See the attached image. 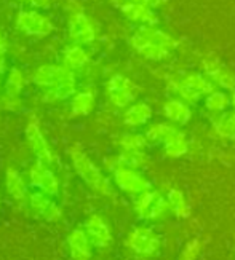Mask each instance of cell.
Returning <instances> with one entry per match:
<instances>
[{"label": "cell", "instance_id": "cell-7", "mask_svg": "<svg viewBox=\"0 0 235 260\" xmlns=\"http://www.w3.org/2000/svg\"><path fill=\"white\" fill-rule=\"evenodd\" d=\"M16 27L32 37H45L53 32V22L39 11H19L16 16Z\"/></svg>", "mask_w": 235, "mask_h": 260}, {"label": "cell", "instance_id": "cell-27", "mask_svg": "<svg viewBox=\"0 0 235 260\" xmlns=\"http://www.w3.org/2000/svg\"><path fill=\"white\" fill-rule=\"evenodd\" d=\"M5 184H7V190L8 193L18 201H24L26 195H27V188L24 180H22L21 174L13 168L7 169V176H5Z\"/></svg>", "mask_w": 235, "mask_h": 260}, {"label": "cell", "instance_id": "cell-36", "mask_svg": "<svg viewBox=\"0 0 235 260\" xmlns=\"http://www.w3.org/2000/svg\"><path fill=\"white\" fill-rule=\"evenodd\" d=\"M5 51H7V42H5L2 34H0V56H4Z\"/></svg>", "mask_w": 235, "mask_h": 260}, {"label": "cell", "instance_id": "cell-37", "mask_svg": "<svg viewBox=\"0 0 235 260\" xmlns=\"http://www.w3.org/2000/svg\"><path fill=\"white\" fill-rule=\"evenodd\" d=\"M5 72V59H4V56H0V77L4 75Z\"/></svg>", "mask_w": 235, "mask_h": 260}, {"label": "cell", "instance_id": "cell-29", "mask_svg": "<svg viewBox=\"0 0 235 260\" xmlns=\"http://www.w3.org/2000/svg\"><path fill=\"white\" fill-rule=\"evenodd\" d=\"M95 109V94L92 91L77 93L71 104V117H85Z\"/></svg>", "mask_w": 235, "mask_h": 260}, {"label": "cell", "instance_id": "cell-9", "mask_svg": "<svg viewBox=\"0 0 235 260\" xmlns=\"http://www.w3.org/2000/svg\"><path fill=\"white\" fill-rule=\"evenodd\" d=\"M69 37L77 45H90L96 39V29L83 11H74L69 18Z\"/></svg>", "mask_w": 235, "mask_h": 260}, {"label": "cell", "instance_id": "cell-38", "mask_svg": "<svg viewBox=\"0 0 235 260\" xmlns=\"http://www.w3.org/2000/svg\"><path fill=\"white\" fill-rule=\"evenodd\" d=\"M230 106H232V109L235 110V91L230 93Z\"/></svg>", "mask_w": 235, "mask_h": 260}, {"label": "cell", "instance_id": "cell-34", "mask_svg": "<svg viewBox=\"0 0 235 260\" xmlns=\"http://www.w3.org/2000/svg\"><path fill=\"white\" fill-rule=\"evenodd\" d=\"M19 2L29 4L34 8H48L50 7V0H19Z\"/></svg>", "mask_w": 235, "mask_h": 260}, {"label": "cell", "instance_id": "cell-11", "mask_svg": "<svg viewBox=\"0 0 235 260\" xmlns=\"http://www.w3.org/2000/svg\"><path fill=\"white\" fill-rule=\"evenodd\" d=\"M26 139H27V144L32 149V152L36 153L39 163H43V165H50L53 161V156H51V150L48 147V142L47 139L43 138V133L39 126L37 120H32L27 123L26 126Z\"/></svg>", "mask_w": 235, "mask_h": 260}, {"label": "cell", "instance_id": "cell-15", "mask_svg": "<svg viewBox=\"0 0 235 260\" xmlns=\"http://www.w3.org/2000/svg\"><path fill=\"white\" fill-rule=\"evenodd\" d=\"M148 155L144 150H122L117 156L106 158V166L109 171L114 173L117 168H133V169H139L145 166L148 163Z\"/></svg>", "mask_w": 235, "mask_h": 260}, {"label": "cell", "instance_id": "cell-13", "mask_svg": "<svg viewBox=\"0 0 235 260\" xmlns=\"http://www.w3.org/2000/svg\"><path fill=\"white\" fill-rule=\"evenodd\" d=\"M120 11L125 15L127 19H130L131 22H138L139 26H157V22H159V16H157L154 8L133 2V0L123 2L120 5Z\"/></svg>", "mask_w": 235, "mask_h": 260}, {"label": "cell", "instance_id": "cell-16", "mask_svg": "<svg viewBox=\"0 0 235 260\" xmlns=\"http://www.w3.org/2000/svg\"><path fill=\"white\" fill-rule=\"evenodd\" d=\"M163 115L168 121L174 123L178 126H183L192 118V110H190V106L186 103V101L179 99V98H171V99L165 101Z\"/></svg>", "mask_w": 235, "mask_h": 260}, {"label": "cell", "instance_id": "cell-12", "mask_svg": "<svg viewBox=\"0 0 235 260\" xmlns=\"http://www.w3.org/2000/svg\"><path fill=\"white\" fill-rule=\"evenodd\" d=\"M29 177H31V184L34 187L40 188L43 193L56 197L60 193V184L58 179L54 177V174L48 169L47 165L43 163H36L29 171Z\"/></svg>", "mask_w": 235, "mask_h": 260}, {"label": "cell", "instance_id": "cell-22", "mask_svg": "<svg viewBox=\"0 0 235 260\" xmlns=\"http://www.w3.org/2000/svg\"><path fill=\"white\" fill-rule=\"evenodd\" d=\"M213 129L216 136L222 139H235V110L233 112H224L218 117L213 118Z\"/></svg>", "mask_w": 235, "mask_h": 260}, {"label": "cell", "instance_id": "cell-2", "mask_svg": "<svg viewBox=\"0 0 235 260\" xmlns=\"http://www.w3.org/2000/svg\"><path fill=\"white\" fill-rule=\"evenodd\" d=\"M170 203L155 190H145L134 200V212L142 220H159L170 212Z\"/></svg>", "mask_w": 235, "mask_h": 260}, {"label": "cell", "instance_id": "cell-18", "mask_svg": "<svg viewBox=\"0 0 235 260\" xmlns=\"http://www.w3.org/2000/svg\"><path fill=\"white\" fill-rule=\"evenodd\" d=\"M154 110L148 103H133L123 112V123L128 128H139L149 123Z\"/></svg>", "mask_w": 235, "mask_h": 260}, {"label": "cell", "instance_id": "cell-17", "mask_svg": "<svg viewBox=\"0 0 235 260\" xmlns=\"http://www.w3.org/2000/svg\"><path fill=\"white\" fill-rule=\"evenodd\" d=\"M29 201H31V206L32 209L36 211L39 216L48 222H54L61 217V209L56 206V203L51 201L48 198L47 193H40V191H36V193H31L29 197Z\"/></svg>", "mask_w": 235, "mask_h": 260}, {"label": "cell", "instance_id": "cell-24", "mask_svg": "<svg viewBox=\"0 0 235 260\" xmlns=\"http://www.w3.org/2000/svg\"><path fill=\"white\" fill-rule=\"evenodd\" d=\"M63 61H64V66L67 67V69L77 71V69H82V67H85L88 64L90 56L83 50L82 45L75 43V45H71V47H67L64 50Z\"/></svg>", "mask_w": 235, "mask_h": 260}, {"label": "cell", "instance_id": "cell-8", "mask_svg": "<svg viewBox=\"0 0 235 260\" xmlns=\"http://www.w3.org/2000/svg\"><path fill=\"white\" fill-rule=\"evenodd\" d=\"M114 180L117 187L128 195L138 197L145 190H151V182L145 179L138 169L133 168H117L114 171Z\"/></svg>", "mask_w": 235, "mask_h": 260}, {"label": "cell", "instance_id": "cell-21", "mask_svg": "<svg viewBox=\"0 0 235 260\" xmlns=\"http://www.w3.org/2000/svg\"><path fill=\"white\" fill-rule=\"evenodd\" d=\"M75 93V75L66 78L64 82L54 85L53 88H48L43 93L42 101L43 103H56V101H63L71 98Z\"/></svg>", "mask_w": 235, "mask_h": 260}, {"label": "cell", "instance_id": "cell-33", "mask_svg": "<svg viewBox=\"0 0 235 260\" xmlns=\"http://www.w3.org/2000/svg\"><path fill=\"white\" fill-rule=\"evenodd\" d=\"M21 106L19 103V98H11L8 94L2 96L0 98V109H4V110H10V112H15L18 110Z\"/></svg>", "mask_w": 235, "mask_h": 260}, {"label": "cell", "instance_id": "cell-6", "mask_svg": "<svg viewBox=\"0 0 235 260\" xmlns=\"http://www.w3.org/2000/svg\"><path fill=\"white\" fill-rule=\"evenodd\" d=\"M127 246L138 255H154L160 247V238L149 227H136L130 232Z\"/></svg>", "mask_w": 235, "mask_h": 260}, {"label": "cell", "instance_id": "cell-4", "mask_svg": "<svg viewBox=\"0 0 235 260\" xmlns=\"http://www.w3.org/2000/svg\"><path fill=\"white\" fill-rule=\"evenodd\" d=\"M130 43L136 53L148 45H159V47H165L171 51L178 47V40L157 26H139L131 36Z\"/></svg>", "mask_w": 235, "mask_h": 260}, {"label": "cell", "instance_id": "cell-23", "mask_svg": "<svg viewBox=\"0 0 235 260\" xmlns=\"http://www.w3.org/2000/svg\"><path fill=\"white\" fill-rule=\"evenodd\" d=\"M163 150H165V155L170 158L184 156L189 150V141H187L186 133L178 129L173 136H170V138L166 139V142L163 144Z\"/></svg>", "mask_w": 235, "mask_h": 260}, {"label": "cell", "instance_id": "cell-35", "mask_svg": "<svg viewBox=\"0 0 235 260\" xmlns=\"http://www.w3.org/2000/svg\"><path fill=\"white\" fill-rule=\"evenodd\" d=\"M133 2H138V4H142V5H148L151 8H157L160 7L165 0H133Z\"/></svg>", "mask_w": 235, "mask_h": 260}, {"label": "cell", "instance_id": "cell-26", "mask_svg": "<svg viewBox=\"0 0 235 260\" xmlns=\"http://www.w3.org/2000/svg\"><path fill=\"white\" fill-rule=\"evenodd\" d=\"M166 200L170 203V209L178 219H187L190 216V205L181 190L171 188L168 191Z\"/></svg>", "mask_w": 235, "mask_h": 260}, {"label": "cell", "instance_id": "cell-3", "mask_svg": "<svg viewBox=\"0 0 235 260\" xmlns=\"http://www.w3.org/2000/svg\"><path fill=\"white\" fill-rule=\"evenodd\" d=\"M106 88L110 104L119 109H127L128 106H131L139 93V88L136 86V83L122 74L112 75Z\"/></svg>", "mask_w": 235, "mask_h": 260}, {"label": "cell", "instance_id": "cell-14", "mask_svg": "<svg viewBox=\"0 0 235 260\" xmlns=\"http://www.w3.org/2000/svg\"><path fill=\"white\" fill-rule=\"evenodd\" d=\"M85 232L88 235L90 241H92L93 246L96 247H107L112 243V233L107 222L98 216V214H93L85 223Z\"/></svg>", "mask_w": 235, "mask_h": 260}, {"label": "cell", "instance_id": "cell-10", "mask_svg": "<svg viewBox=\"0 0 235 260\" xmlns=\"http://www.w3.org/2000/svg\"><path fill=\"white\" fill-rule=\"evenodd\" d=\"M74 75V71L67 69L66 66H56V64H45L40 66L39 69L34 72L32 82L40 88H53L54 85H58L64 82L66 78H69Z\"/></svg>", "mask_w": 235, "mask_h": 260}, {"label": "cell", "instance_id": "cell-20", "mask_svg": "<svg viewBox=\"0 0 235 260\" xmlns=\"http://www.w3.org/2000/svg\"><path fill=\"white\" fill-rule=\"evenodd\" d=\"M178 129H179L178 125H174L171 121H160V123H154V125H151L148 129H145L144 136L149 144L157 145V144H165L166 139L170 138V136H173Z\"/></svg>", "mask_w": 235, "mask_h": 260}, {"label": "cell", "instance_id": "cell-5", "mask_svg": "<svg viewBox=\"0 0 235 260\" xmlns=\"http://www.w3.org/2000/svg\"><path fill=\"white\" fill-rule=\"evenodd\" d=\"M201 71L210 78V80L219 86L224 91H235V74L229 69L227 66H224L218 56L207 54L201 58Z\"/></svg>", "mask_w": 235, "mask_h": 260}, {"label": "cell", "instance_id": "cell-32", "mask_svg": "<svg viewBox=\"0 0 235 260\" xmlns=\"http://www.w3.org/2000/svg\"><path fill=\"white\" fill-rule=\"evenodd\" d=\"M200 252H201V243H200V240L194 238L189 243H186V246L183 247L181 252L178 255V260H197Z\"/></svg>", "mask_w": 235, "mask_h": 260}, {"label": "cell", "instance_id": "cell-25", "mask_svg": "<svg viewBox=\"0 0 235 260\" xmlns=\"http://www.w3.org/2000/svg\"><path fill=\"white\" fill-rule=\"evenodd\" d=\"M181 77H183L184 83L189 85L201 98H205L207 94H210L211 91H215V89H216V85L213 83L205 74H200V72H187V74H184Z\"/></svg>", "mask_w": 235, "mask_h": 260}, {"label": "cell", "instance_id": "cell-28", "mask_svg": "<svg viewBox=\"0 0 235 260\" xmlns=\"http://www.w3.org/2000/svg\"><path fill=\"white\" fill-rule=\"evenodd\" d=\"M203 99H205V109L215 115L224 114L230 106V96L224 89H215V91L207 94Z\"/></svg>", "mask_w": 235, "mask_h": 260}, {"label": "cell", "instance_id": "cell-1", "mask_svg": "<svg viewBox=\"0 0 235 260\" xmlns=\"http://www.w3.org/2000/svg\"><path fill=\"white\" fill-rule=\"evenodd\" d=\"M69 155L77 174L83 179V182L90 188L104 197L112 195V185L109 182V179L104 177V174L99 171V168L90 160V156L85 152H82L78 147H72L69 150Z\"/></svg>", "mask_w": 235, "mask_h": 260}, {"label": "cell", "instance_id": "cell-31", "mask_svg": "<svg viewBox=\"0 0 235 260\" xmlns=\"http://www.w3.org/2000/svg\"><path fill=\"white\" fill-rule=\"evenodd\" d=\"M119 145L122 147V150H144L149 145L148 139L144 134L139 133H125L120 136Z\"/></svg>", "mask_w": 235, "mask_h": 260}, {"label": "cell", "instance_id": "cell-19", "mask_svg": "<svg viewBox=\"0 0 235 260\" xmlns=\"http://www.w3.org/2000/svg\"><path fill=\"white\" fill-rule=\"evenodd\" d=\"M67 244L74 260H90L92 257V241H90L86 232L74 230L67 236Z\"/></svg>", "mask_w": 235, "mask_h": 260}, {"label": "cell", "instance_id": "cell-30", "mask_svg": "<svg viewBox=\"0 0 235 260\" xmlns=\"http://www.w3.org/2000/svg\"><path fill=\"white\" fill-rule=\"evenodd\" d=\"M22 88H24V77H22V72L18 67H11L5 80V94L11 98H19Z\"/></svg>", "mask_w": 235, "mask_h": 260}]
</instances>
